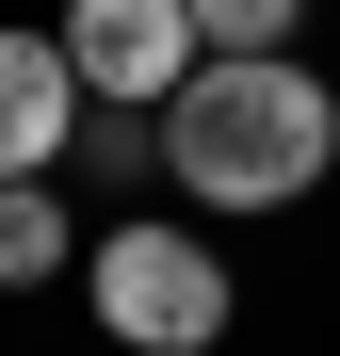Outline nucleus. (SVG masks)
I'll return each instance as SVG.
<instances>
[{
    "instance_id": "nucleus-1",
    "label": "nucleus",
    "mask_w": 340,
    "mask_h": 356,
    "mask_svg": "<svg viewBox=\"0 0 340 356\" xmlns=\"http://www.w3.org/2000/svg\"><path fill=\"white\" fill-rule=\"evenodd\" d=\"M324 162H340V97L292 65V49H211V65L162 97V178H179L211 227L324 195Z\"/></svg>"
},
{
    "instance_id": "nucleus-2",
    "label": "nucleus",
    "mask_w": 340,
    "mask_h": 356,
    "mask_svg": "<svg viewBox=\"0 0 340 356\" xmlns=\"http://www.w3.org/2000/svg\"><path fill=\"white\" fill-rule=\"evenodd\" d=\"M81 308L130 340V356H211L227 308H243V275L211 259V211H130L81 243Z\"/></svg>"
},
{
    "instance_id": "nucleus-3",
    "label": "nucleus",
    "mask_w": 340,
    "mask_h": 356,
    "mask_svg": "<svg viewBox=\"0 0 340 356\" xmlns=\"http://www.w3.org/2000/svg\"><path fill=\"white\" fill-rule=\"evenodd\" d=\"M65 65H81V97L162 113V97L211 65V33H195V0H65Z\"/></svg>"
},
{
    "instance_id": "nucleus-4",
    "label": "nucleus",
    "mask_w": 340,
    "mask_h": 356,
    "mask_svg": "<svg viewBox=\"0 0 340 356\" xmlns=\"http://www.w3.org/2000/svg\"><path fill=\"white\" fill-rule=\"evenodd\" d=\"M65 146H81L65 33H0V178H65Z\"/></svg>"
},
{
    "instance_id": "nucleus-5",
    "label": "nucleus",
    "mask_w": 340,
    "mask_h": 356,
    "mask_svg": "<svg viewBox=\"0 0 340 356\" xmlns=\"http://www.w3.org/2000/svg\"><path fill=\"white\" fill-rule=\"evenodd\" d=\"M81 243H65V195L49 178H0V291H49Z\"/></svg>"
},
{
    "instance_id": "nucleus-6",
    "label": "nucleus",
    "mask_w": 340,
    "mask_h": 356,
    "mask_svg": "<svg viewBox=\"0 0 340 356\" xmlns=\"http://www.w3.org/2000/svg\"><path fill=\"white\" fill-rule=\"evenodd\" d=\"M195 33H211V49H292L308 0H195Z\"/></svg>"
}]
</instances>
